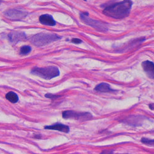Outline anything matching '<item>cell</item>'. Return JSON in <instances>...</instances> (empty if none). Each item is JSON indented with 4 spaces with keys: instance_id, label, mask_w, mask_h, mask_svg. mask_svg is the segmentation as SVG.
<instances>
[{
    "instance_id": "cell-1",
    "label": "cell",
    "mask_w": 154,
    "mask_h": 154,
    "mask_svg": "<svg viewBox=\"0 0 154 154\" xmlns=\"http://www.w3.org/2000/svg\"><path fill=\"white\" fill-rule=\"evenodd\" d=\"M133 2L131 0H123L106 6L103 11V14L115 19H122L127 17L130 13Z\"/></svg>"
},
{
    "instance_id": "cell-2",
    "label": "cell",
    "mask_w": 154,
    "mask_h": 154,
    "mask_svg": "<svg viewBox=\"0 0 154 154\" xmlns=\"http://www.w3.org/2000/svg\"><path fill=\"white\" fill-rule=\"evenodd\" d=\"M60 38L61 37L59 36L57 34L50 33H40L30 38V42L32 44L37 47H42Z\"/></svg>"
},
{
    "instance_id": "cell-3",
    "label": "cell",
    "mask_w": 154,
    "mask_h": 154,
    "mask_svg": "<svg viewBox=\"0 0 154 154\" xmlns=\"http://www.w3.org/2000/svg\"><path fill=\"white\" fill-rule=\"evenodd\" d=\"M31 73L46 80H50L60 75V71L57 67L48 66L46 67H35Z\"/></svg>"
},
{
    "instance_id": "cell-4",
    "label": "cell",
    "mask_w": 154,
    "mask_h": 154,
    "mask_svg": "<svg viewBox=\"0 0 154 154\" xmlns=\"http://www.w3.org/2000/svg\"><path fill=\"white\" fill-rule=\"evenodd\" d=\"M80 18L83 23L86 25L91 26L97 31L101 32H106L108 30V24L100 20H94L89 17L88 13H82L80 15Z\"/></svg>"
},
{
    "instance_id": "cell-5",
    "label": "cell",
    "mask_w": 154,
    "mask_h": 154,
    "mask_svg": "<svg viewBox=\"0 0 154 154\" xmlns=\"http://www.w3.org/2000/svg\"><path fill=\"white\" fill-rule=\"evenodd\" d=\"M62 118L64 119H74L79 121H88L93 118V115L88 112H75L67 110L62 112Z\"/></svg>"
},
{
    "instance_id": "cell-6",
    "label": "cell",
    "mask_w": 154,
    "mask_h": 154,
    "mask_svg": "<svg viewBox=\"0 0 154 154\" xmlns=\"http://www.w3.org/2000/svg\"><path fill=\"white\" fill-rule=\"evenodd\" d=\"M6 18L12 20H20L25 18L28 12L23 10H18L17 9H11L7 10L4 13Z\"/></svg>"
},
{
    "instance_id": "cell-7",
    "label": "cell",
    "mask_w": 154,
    "mask_h": 154,
    "mask_svg": "<svg viewBox=\"0 0 154 154\" xmlns=\"http://www.w3.org/2000/svg\"><path fill=\"white\" fill-rule=\"evenodd\" d=\"M145 120V117L140 115H131L123 119V121H121L123 123L127 124L128 125L137 127L142 125L143 122Z\"/></svg>"
},
{
    "instance_id": "cell-8",
    "label": "cell",
    "mask_w": 154,
    "mask_h": 154,
    "mask_svg": "<svg viewBox=\"0 0 154 154\" xmlns=\"http://www.w3.org/2000/svg\"><path fill=\"white\" fill-rule=\"evenodd\" d=\"M8 37L10 42L14 44L26 40V34L22 32L13 31L8 34Z\"/></svg>"
},
{
    "instance_id": "cell-9",
    "label": "cell",
    "mask_w": 154,
    "mask_h": 154,
    "mask_svg": "<svg viewBox=\"0 0 154 154\" xmlns=\"http://www.w3.org/2000/svg\"><path fill=\"white\" fill-rule=\"evenodd\" d=\"M142 66L144 72L149 78L154 79V63L150 60H145L142 62Z\"/></svg>"
},
{
    "instance_id": "cell-10",
    "label": "cell",
    "mask_w": 154,
    "mask_h": 154,
    "mask_svg": "<svg viewBox=\"0 0 154 154\" xmlns=\"http://www.w3.org/2000/svg\"><path fill=\"white\" fill-rule=\"evenodd\" d=\"M45 129L47 130H57L61 132H64V133H69L70 131V128L68 127V126L64 125L62 123H55L52 125H48V126H45L44 127Z\"/></svg>"
},
{
    "instance_id": "cell-11",
    "label": "cell",
    "mask_w": 154,
    "mask_h": 154,
    "mask_svg": "<svg viewBox=\"0 0 154 154\" xmlns=\"http://www.w3.org/2000/svg\"><path fill=\"white\" fill-rule=\"evenodd\" d=\"M40 22L47 26H54L56 24V22L53 17L50 15H42L39 17Z\"/></svg>"
},
{
    "instance_id": "cell-12",
    "label": "cell",
    "mask_w": 154,
    "mask_h": 154,
    "mask_svg": "<svg viewBox=\"0 0 154 154\" xmlns=\"http://www.w3.org/2000/svg\"><path fill=\"white\" fill-rule=\"evenodd\" d=\"M94 90L97 92L100 93H111L115 91V90L111 88L109 85L105 82H102L99 84V85H97L95 87Z\"/></svg>"
},
{
    "instance_id": "cell-13",
    "label": "cell",
    "mask_w": 154,
    "mask_h": 154,
    "mask_svg": "<svg viewBox=\"0 0 154 154\" xmlns=\"http://www.w3.org/2000/svg\"><path fill=\"white\" fill-rule=\"evenodd\" d=\"M5 97H6V99L7 100L13 104L17 103L19 100V97L17 95V94H16L15 93H14L13 91L8 92L6 94Z\"/></svg>"
},
{
    "instance_id": "cell-14",
    "label": "cell",
    "mask_w": 154,
    "mask_h": 154,
    "mask_svg": "<svg viewBox=\"0 0 154 154\" xmlns=\"http://www.w3.org/2000/svg\"><path fill=\"white\" fill-rule=\"evenodd\" d=\"M32 51V48L30 46H23L22 48H20V54L22 55H25L29 54Z\"/></svg>"
},
{
    "instance_id": "cell-15",
    "label": "cell",
    "mask_w": 154,
    "mask_h": 154,
    "mask_svg": "<svg viewBox=\"0 0 154 154\" xmlns=\"http://www.w3.org/2000/svg\"><path fill=\"white\" fill-rule=\"evenodd\" d=\"M142 143L149 146H154V139H149L146 138H142L141 140Z\"/></svg>"
},
{
    "instance_id": "cell-16",
    "label": "cell",
    "mask_w": 154,
    "mask_h": 154,
    "mask_svg": "<svg viewBox=\"0 0 154 154\" xmlns=\"http://www.w3.org/2000/svg\"><path fill=\"white\" fill-rule=\"evenodd\" d=\"M45 96L46 97H47V98H49V99H52V100H54V99H57L58 98V97H60V96H57V95H54L52 94H47L45 95Z\"/></svg>"
},
{
    "instance_id": "cell-17",
    "label": "cell",
    "mask_w": 154,
    "mask_h": 154,
    "mask_svg": "<svg viewBox=\"0 0 154 154\" xmlns=\"http://www.w3.org/2000/svg\"><path fill=\"white\" fill-rule=\"evenodd\" d=\"M71 42L75 44H79L82 43V40L79 38H73V39H72Z\"/></svg>"
},
{
    "instance_id": "cell-18",
    "label": "cell",
    "mask_w": 154,
    "mask_h": 154,
    "mask_svg": "<svg viewBox=\"0 0 154 154\" xmlns=\"http://www.w3.org/2000/svg\"><path fill=\"white\" fill-rule=\"evenodd\" d=\"M101 154H113L112 152H109V151H104L103 153H101Z\"/></svg>"
},
{
    "instance_id": "cell-19",
    "label": "cell",
    "mask_w": 154,
    "mask_h": 154,
    "mask_svg": "<svg viewBox=\"0 0 154 154\" xmlns=\"http://www.w3.org/2000/svg\"><path fill=\"white\" fill-rule=\"evenodd\" d=\"M149 108H150L152 110H154V103L150 104H149Z\"/></svg>"
},
{
    "instance_id": "cell-20",
    "label": "cell",
    "mask_w": 154,
    "mask_h": 154,
    "mask_svg": "<svg viewBox=\"0 0 154 154\" xmlns=\"http://www.w3.org/2000/svg\"><path fill=\"white\" fill-rule=\"evenodd\" d=\"M2 0H0V4H1V3H2Z\"/></svg>"
},
{
    "instance_id": "cell-21",
    "label": "cell",
    "mask_w": 154,
    "mask_h": 154,
    "mask_svg": "<svg viewBox=\"0 0 154 154\" xmlns=\"http://www.w3.org/2000/svg\"><path fill=\"white\" fill-rule=\"evenodd\" d=\"M123 154H128V153H123Z\"/></svg>"
},
{
    "instance_id": "cell-22",
    "label": "cell",
    "mask_w": 154,
    "mask_h": 154,
    "mask_svg": "<svg viewBox=\"0 0 154 154\" xmlns=\"http://www.w3.org/2000/svg\"><path fill=\"white\" fill-rule=\"evenodd\" d=\"M85 1H86V0H85Z\"/></svg>"
}]
</instances>
